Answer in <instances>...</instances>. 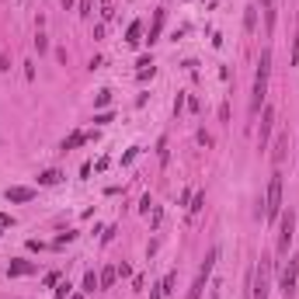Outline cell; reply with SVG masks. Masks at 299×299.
<instances>
[{"label":"cell","instance_id":"7a4b0ae2","mask_svg":"<svg viewBox=\"0 0 299 299\" xmlns=\"http://www.w3.org/2000/svg\"><path fill=\"white\" fill-rule=\"evenodd\" d=\"M282 174L275 171L272 174V181H268V192H265V212H261V216H265L268 223H278V216H282Z\"/></svg>","mask_w":299,"mask_h":299},{"label":"cell","instance_id":"7402d4cb","mask_svg":"<svg viewBox=\"0 0 299 299\" xmlns=\"http://www.w3.org/2000/svg\"><path fill=\"white\" fill-rule=\"evenodd\" d=\"M73 237H77V233H73V230H66V233H59V237H56V247H63V244H70Z\"/></svg>","mask_w":299,"mask_h":299},{"label":"cell","instance_id":"52a82bcc","mask_svg":"<svg viewBox=\"0 0 299 299\" xmlns=\"http://www.w3.org/2000/svg\"><path fill=\"white\" fill-rule=\"evenodd\" d=\"M272 125H275V108L268 104L265 111H261V132H257V146H261V150L268 146V136H272Z\"/></svg>","mask_w":299,"mask_h":299},{"label":"cell","instance_id":"83f0119b","mask_svg":"<svg viewBox=\"0 0 299 299\" xmlns=\"http://www.w3.org/2000/svg\"><path fill=\"white\" fill-rule=\"evenodd\" d=\"M199 143H202V146H212V136H209V132L202 129V132H199Z\"/></svg>","mask_w":299,"mask_h":299},{"label":"cell","instance_id":"d6986e66","mask_svg":"<svg viewBox=\"0 0 299 299\" xmlns=\"http://www.w3.org/2000/svg\"><path fill=\"white\" fill-rule=\"evenodd\" d=\"M70 296H73V285L70 282H59L56 285V299H70Z\"/></svg>","mask_w":299,"mask_h":299},{"label":"cell","instance_id":"1f68e13d","mask_svg":"<svg viewBox=\"0 0 299 299\" xmlns=\"http://www.w3.org/2000/svg\"><path fill=\"white\" fill-rule=\"evenodd\" d=\"M261 4H265V11H272V7H275V0H261Z\"/></svg>","mask_w":299,"mask_h":299},{"label":"cell","instance_id":"4dcf8cb0","mask_svg":"<svg viewBox=\"0 0 299 299\" xmlns=\"http://www.w3.org/2000/svg\"><path fill=\"white\" fill-rule=\"evenodd\" d=\"M0 70H11V59L7 56H0Z\"/></svg>","mask_w":299,"mask_h":299},{"label":"cell","instance_id":"4fadbf2b","mask_svg":"<svg viewBox=\"0 0 299 299\" xmlns=\"http://www.w3.org/2000/svg\"><path fill=\"white\" fill-rule=\"evenodd\" d=\"M98 278H101V289H108V285H115V278H119V268H104V272H101Z\"/></svg>","mask_w":299,"mask_h":299},{"label":"cell","instance_id":"44dd1931","mask_svg":"<svg viewBox=\"0 0 299 299\" xmlns=\"http://www.w3.org/2000/svg\"><path fill=\"white\" fill-rule=\"evenodd\" d=\"M157 153H160V164H167V157H171V153H167V139L157 143Z\"/></svg>","mask_w":299,"mask_h":299},{"label":"cell","instance_id":"ffe728a7","mask_svg":"<svg viewBox=\"0 0 299 299\" xmlns=\"http://www.w3.org/2000/svg\"><path fill=\"white\" fill-rule=\"evenodd\" d=\"M160 219H164V209L153 205V209H150V226H160Z\"/></svg>","mask_w":299,"mask_h":299},{"label":"cell","instance_id":"8fae6325","mask_svg":"<svg viewBox=\"0 0 299 299\" xmlns=\"http://www.w3.org/2000/svg\"><path fill=\"white\" fill-rule=\"evenodd\" d=\"M139 35H143V25H139V21H132V25L125 28V42H129V46H139V42H143Z\"/></svg>","mask_w":299,"mask_h":299},{"label":"cell","instance_id":"8992f818","mask_svg":"<svg viewBox=\"0 0 299 299\" xmlns=\"http://www.w3.org/2000/svg\"><path fill=\"white\" fill-rule=\"evenodd\" d=\"M296 278H299V261L292 257L289 265L282 268V278H278V289H282V296H285V299H292V296H296Z\"/></svg>","mask_w":299,"mask_h":299},{"label":"cell","instance_id":"30bf717a","mask_svg":"<svg viewBox=\"0 0 299 299\" xmlns=\"http://www.w3.org/2000/svg\"><path fill=\"white\" fill-rule=\"evenodd\" d=\"M35 192L31 188H7V202H31Z\"/></svg>","mask_w":299,"mask_h":299},{"label":"cell","instance_id":"ac0fdd59","mask_svg":"<svg viewBox=\"0 0 299 299\" xmlns=\"http://www.w3.org/2000/svg\"><path fill=\"white\" fill-rule=\"evenodd\" d=\"M202 205H205V192H199V195L192 199V205H188V212H192V216H199V212H202Z\"/></svg>","mask_w":299,"mask_h":299},{"label":"cell","instance_id":"3957f363","mask_svg":"<svg viewBox=\"0 0 299 299\" xmlns=\"http://www.w3.org/2000/svg\"><path fill=\"white\" fill-rule=\"evenodd\" d=\"M268 292H272V257L261 254L254 268V282H250V299H268Z\"/></svg>","mask_w":299,"mask_h":299},{"label":"cell","instance_id":"603a6c76","mask_svg":"<svg viewBox=\"0 0 299 299\" xmlns=\"http://www.w3.org/2000/svg\"><path fill=\"white\" fill-rule=\"evenodd\" d=\"M35 49H39V52L49 49V39H46V35H35Z\"/></svg>","mask_w":299,"mask_h":299},{"label":"cell","instance_id":"f546056e","mask_svg":"<svg viewBox=\"0 0 299 299\" xmlns=\"http://www.w3.org/2000/svg\"><path fill=\"white\" fill-rule=\"evenodd\" d=\"M80 14H91V0H80Z\"/></svg>","mask_w":299,"mask_h":299},{"label":"cell","instance_id":"9a60e30c","mask_svg":"<svg viewBox=\"0 0 299 299\" xmlns=\"http://www.w3.org/2000/svg\"><path fill=\"white\" fill-rule=\"evenodd\" d=\"M160 28H164V11H157V18H153V28H150V39H146V42H157Z\"/></svg>","mask_w":299,"mask_h":299},{"label":"cell","instance_id":"d4e9b609","mask_svg":"<svg viewBox=\"0 0 299 299\" xmlns=\"http://www.w3.org/2000/svg\"><path fill=\"white\" fill-rule=\"evenodd\" d=\"M46 285L56 289V285H59V272H49V275H46Z\"/></svg>","mask_w":299,"mask_h":299},{"label":"cell","instance_id":"d6a6232c","mask_svg":"<svg viewBox=\"0 0 299 299\" xmlns=\"http://www.w3.org/2000/svg\"><path fill=\"white\" fill-rule=\"evenodd\" d=\"M70 299H84V292H77V296H70Z\"/></svg>","mask_w":299,"mask_h":299},{"label":"cell","instance_id":"7c38bea8","mask_svg":"<svg viewBox=\"0 0 299 299\" xmlns=\"http://www.w3.org/2000/svg\"><path fill=\"white\" fill-rule=\"evenodd\" d=\"M59 181H63L59 171H42V174H39V184H46V188H49V184H59Z\"/></svg>","mask_w":299,"mask_h":299},{"label":"cell","instance_id":"5bb4252c","mask_svg":"<svg viewBox=\"0 0 299 299\" xmlns=\"http://www.w3.org/2000/svg\"><path fill=\"white\" fill-rule=\"evenodd\" d=\"M98 289H101V278H98L94 272H87V275H84V292H98Z\"/></svg>","mask_w":299,"mask_h":299},{"label":"cell","instance_id":"6da1fadb","mask_svg":"<svg viewBox=\"0 0 299 299\" xmlns=\"http://www.w3.org/2000/svg\"><path fill=\"white\" fill-rule=\"evenodd\" d=\"M268 73H272V49H265V52H261V59H257L254 91H250V115H257V111H261V101H265V94H268Z\"/></svg>","mask_w":299,"mask_h":299},{"label":"cell","instance_id":"cb8c5ba5","mask_svg":"<svg viewBox=\"0 0 299 299\" xmlns=\"http://www.w3.org/2000/svg\"><path fill=\"white\" fill-rule=\"evenodd\" d=\"M108 101H111V91H101V94H98V98H94V104H98V108H104V104H108Z\"/></svg>","mask_w":299,"mask_h":299},{"label":"cell","instance_id":"9c48e42d","mask_svg":"<svg viewBox=\"0 0 299 299\" xmlns=\"http://www.w3.org/2000/svg\"><path fill=\"white\" fill-rule=\"evenodd\" d=\"M285 150H289V136L282 132V136H278V143H275V153H272V164H275V167L285 160Z\"/></svg>","mask_w":299,"mask_h":299},{"label":"cell","instance_id":"ba28073f","mask_svg":"<svg viewBox=\"0 0 299 299\" xmlns=\"http://www.w3.org/2000/svg\"><path fill=\"white\" fill-rule=\"evenodd\" d=\"M31 272H35V265H31V261H25V257H14L11 265H7V275H11V278H21V275H31Z\"/></svg>","mask_w":299,"mask_h":299},{"label":"cell","instance_id":"484cf974","mask_svg":"<svg viewBox=\"0 0 299 299\" xmlns=\"http://www.w3.org/2000/svg\"><path fill=\"white\" fill-rule=\"evenodd\" d=\"M94 122H98V125H104V122H111V111H98V115H94Z\"/></svg>","mask_w":299,"mask_h":299},{"label":"cell","instance_id":"836d02e7","mask_svg":"<svg viewBox=\"0 0 299 299\" xmlns=\"http://www.w3.org/2000/svg\"><path fill=\"white\" fill-rule=\"evenodd\" d=\"M0 233H4V226H0Z\"/></svg>","mask_w":299,"mask_h":299},{"label":"cell","instance_id":"2e32d148","mask_svg":"<svg viewBox=\"0 0 299 299\" xmlns=\"http://www.w3.org/2000/svg\"><path fill=\"white\" fill-rule=\"evenodd\" d=\"M80 143H87V132H73V136H70V139L63 143V150H77Z\"/></svg>","mask_w":299,"mask_h":299},{"label":"cell","instance_id":"5b68a950","mask_svg":"<svg viewBox=\"0 0 299 299\" xmlns=\"http://www.w3.org/2000/svg\"><path fill=\"white\" fill-rule=\"evenodd\" d=\"M278 223H282V230H278V254H289V244H292V233H296V212H292V205L282 209Z\"/></svg>","mask_w":299,"mask_h":299},{"label":"cell","instance_id":"e0dca14e","mask_svg":"<svg viewBox=\"0 0 299 299\" xmlns=\"http://www.w3.org/2000/svg\"><path fill=\"white\" fill-rule=\"evenodd\" d=\"M254 25H257V7H247V14H244V28L254 31Z\"/></svg>","mask_w":299,"mask_h":299},{"label":"cell","instance_id":"4316f807","mask_svg":"<svg viewBox=\"0 0 299 299\" xmlns=\"http://www.w3.org/2000/svg\"><path fill=\"white\" fill-rule=\"evenodd\" d=\"M292 66H299V39H292Z\"/></svg>","mask_w":299,"mask_h":299},{"label":"cell","instance_id":"277c9868","mask_svg":"<svg viewBox=\"0 0 299 299\" xmlns=\"http://www.w3.org/2000/svg\"><path fill=\"white\" fill-rule=\"evenodd\" d=\"M216 261H219V247H209L202 268H199V275H195V282H192V289H188V299H202V292H205V285H209V278H212Z\"/></svg>","mask_w":299,"mask_h":299},{"label":"cell","instance_id":"f1b7e54d","mask_svg":"<svg viewBox=\"0 0 299 299\" xmlns=\"http://www.w3.org/2000/svg\"><path fill=\"white\" fill-rule=\"evenodd\" d=\"M11 223H14V219H11L7 212H0V226H4V230H7V226H11Z\"/></svg>","mask_w":299,"mask_h":299}]
</instances>
